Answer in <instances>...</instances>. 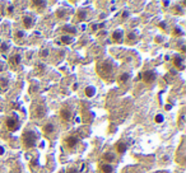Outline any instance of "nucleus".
I'll use <instances>...</instances> for the list:
<instances>
[{
  "instance_id": "nucleus-1",
  "label": "nucleus",
  "mask_w": 186,
  "mask_h": 173,
  "mask_svg": "<svg viewBox=\"0 0 186 173\" xmlns=\"http://www.w3.org/2000/svg\"><path fill=\"white\" fill-rule=\"evenodd\" d=\"M96 71L103 80L112 82L116 71V64L111 59H102L96 65Z\"/></svg>"
},
{
  "instance_id": "nucleus-2",
  "label": "nucleus",
  "mask_w": 186,
  "mask_h": 173,
  "mask_svg": "<svg viewBox=\"0 0 186 173\" xmlns=\"http://www.w3.org/2000/svg\"><path fill=\"white\" fill-rule=\"evenodd\" d=\"M21 141L24 149H32L38 144L40 141V133L36 127H31L28 126L27 129H24L21 136Z\"/></svg>"
},
{
  "instance_id": "nucleus-3",
  "label": "nucleus",
  "mask_w": 186,
  "mask_h": 173,
  "mask_svg": "<svg viewBox=\"0 0 186 173\" xmlns=\"http://www.w3.org/2000/svg\"><path fill=\"white\" fill-rule=\"evenodd\" d=\"M47 104H46L43 98L40 99H35L31 104V117L35 120H41L46 117L47 115Z\"/></svg>"
},
{
  "instance_id": "nucleus-4",
  "label": "nucleus",
  "mask_w": 186,
  "mask_h": 173,
  "mask_svg": "<svg viewBox=\"0 0 186 173\" xmlns=\"http://www.w3.org/2000/svg\"><path fill=\"white\" fill-rule=\"evenodd\" d=\"M73 119H74V107L70 102H66L60 108V120L64 123H70Z\"/></svg>"
},
{
  "instance_id": "nucleus-5",
  "label": "nucleus",
  "mask_w": 186,
  "mask_h": 173,
  "mask_svg": "<svg viewBox=\"0 0 186 173\" xmlns=\"http://www.w3.org/2000/svg\"><path fill=\"white\" fill-rule=\"evenodd\" d=\"M21 125H22L21 117H19L15 112L8 115L7 119H5V127H7L10 133H15V131H18L19 129H21Z\"/></svg>"
},
{
  "instance_id": "nucleus-6",
  "label": "nucleus",
  "mask_w": 186,
  "mask_h": 173,
  "mask_svg": "<svg viewBox=\"0 0 186 173\" xmlns=\"http://www.w3.org/2000/svg\"><path fill=\"white\" fill-rule=\"evenodd\" d=\"M42 133L47 139H52V138H56L57 133H59V129H57V125L55 122L48 121L42 126Z\"/></svg>"
},
{
  "instance_id": "nucleus-7",
  "label": "nucleus",
  "mask_w": 186,
  "mask_h": 173,
  "mask_svg": "<svg viewBox=\"0 0 186 173\" xmlns=\"http://www.w3.org/2000/svg\"><path fill=\"white\" fill-rule=\"evenodd\" d=\"M79 141H80V139H79V136L76 135V134H69L68 136L64 138L62 144H64L65 148H68L69 150H74L75 148L78 146Z\"/></svg>"
},
{
  "instance_id": "nucleus-8",
  "label": "nucleus",
  "mask_w": 186,
  "mask_h": 173,
  "mask_svg": "<svg viewBox=\"0 0 186 173\" xmlns=\"http://www.w3.org/2000/svg\"><path fill=\"white\" fill-rule=\"evenodd\" d=\"M139 79H141L145 84L150 86V84H153L155 82V79H157V73H155L154 70H145L141 74H139Z\"/></svg>"
},
{
  "instance_id": "nucleus-9",
  "label": "nucleus",
  "mask_w": 186,
  "mask_h": 173,
  "mask_svg": "<svg viewBox=\"0 0 186 173\" xmlns=\"http://www.w3.org/2000/svg\"><path fill=\"white\" fill-rule=\"evenodd\" d=\"M8 62H9L10 69L17 70L19 68V65H21V62H22V54H21V52H18V51L13 52V54L9 56Z\"/></svg>"
},
{
  "instance_id": "nucleus-10",
  "label": "nucleus",
  "mask_w": 186,
  "mask_h": 173,
  "mask_svg": "<svg viewBox=\"0 0 186 173\" xmlns=\"http://www.w3.org/2000/svg\"><path fill=\"white\" fill-rule=\"evenodd\" d=\"M35 22H36V17L32 13H24L23 17H22V24H23V27L26 29L32 28Z\"/></svg>"
},
{
  "instance_id": "nucleus-11",
  "label": "nucleus",
  "mask_w": 186,
  "mask_h": 173,
  "mask_svg": "<svg viewBox=\"0 0 186 173\" xmlns=\"http://www.w3.org/2000/svg\"><path fill=\"white\" fill-rule=\"evenodd\" d=\"M98 171H100V173H115V167L112 164L101 162L98 164Z\"/></svg>"
},
{
  "instance_id": "nucleus-12",
  "label": "nucleus",
  "mask_w": 186,
  "mask_h": 173,
  "mask_svg": "<svg viewBox=\"0 0 186 173\" xmlns=\"http://www.w3.org/2000/svg\"><path fill=\"white\" fill-rule=\"evenodd\" d=\"M111 38H112V42L121 43L122 41H124V32H122V29H116V31H114L111 34Z\"/></svg>"
},
{
  "instance_id": "nucleus-13",
  "label": "nucleus",
  "mask_w": 186,
  "mask_h": 173,
  "mask_svg": "<svg viewBox=\"0 0 186 173\" xmlns=\"http://www.w3.org/2000/svg\"><path fill=\"white\" fill-rule=\"evenodd\" d=\"M173 65L177 68L179 70H184L185 69V59L182 57V55H176V56L173 57Z\"/></svg>"
},
{
  "instance_id": "nucleus-14",
  "label": "nucleus",
  "mask_w": 186,
  "mask_h": 173,
  "mask_svg": "<svg viewBox=\"0 0 186 173\" xmlns=\"http://www.w3.org/2000/svg\"><path fill=\"white\" fill-rule=\"evenodd\" d=\"M116 159H117V156H116V154H115L114 152H107V153H105V154L102 155V162L108 163V164L115 163V162H116Z\"/></svg>"
},
{
  "instance_id": "nucleus-15",
  "label": "nucleus",
  "mask_w": 186,
  "mask_h": 173,
  "mask_svg": "<svg viewBox=\"0 0 186 173\" xmlns=\"http://www.w3.org/2000/svg\"><path fill=\"white\" fill-rule=\"evenodd\" d=\"M136 41H138V32H135V31L128 32L126 37H125V42H126L128 45H133Z\"/></svg>"
},
{
  "instance_id": "nucleus-16",
  "label": "nucleus",
  "mask_w": 186,
  "mask_h": 173,
  "mask_svg": "<svg viewBox=\"0 0 186 173\" xmlns=\"http://www.w3.org/2000/svg\"><path fill=\"white\" fill-rule=\"evenodd\" d=\"M130 78H131L130 73H122L117 76V83H119L120 86H124V84H126L130 80Z\"/></svg>"
},
{
  "instance_id": "nucleus-17",
  "label": "nucleus",
  "mask_w": 186,
  "mask_h": 173,
  "mask_svg": "<svg viewBox=\"0 0 186 173\" xmlns=\"http://www.w3.org/2000/svg\"><path fill=\"white\" fill-rule=\"evenodd\" d=\"M128 150V145L125 144L124 141H117L116 145H115V152L117 154H124L125 152Z\"/></svg>"
},
{
  "instance_id": "nucleus-18",
  "label": "nucleus",
  "mask_w": 186,
  "mask_h": 173,
  "mask_svg": "<svg viewBox=\"0 0 186 173\" xmlns=\"http://www.w3.org/2000/svg\"><path fill=\"white\" fill-rule=\"evenodd\" d=\"M96 93H97V89H96V87H93V86H88V87H86V89H84V94H86V97H88V98L94 97Z\"/></svg>"
},
{
  "instance_id": "nucleus-19",
  "label": "nucleus",
  "mask_w": 186,
  "mask_h": 173,
  "mask_svg": "<svg viewBox=\"0 0 186 173\" xmlns=\"http://www.w3.org/2000/svg\"><path fill=\"white\" fill-rule=\"evenodd\" d=\"M9 87V76H0V89L5 90Z\"/></svg>"
},
{
  "instance_id": "nucleus-20",
  "label": "nucleus",
  "mask_w": 186,
  "mask_h": 173,
  "mask_svg": "<svg viewBox=\"0 0 186 173\" xmlns=\"http://www.w3.org/2000/svg\"><path fill=\"white\" fill-rule=\"evenodd\" d=\"M40 167V162H38L37 158L32 159L31 162H29V168H31L32 172H37V168Z\"/></svg>"
},
{
  "instance_id": "nucleus-21",
  "label": "nucleus",
  "mask_w": 186,
  "mask_h": 173,
  "mask_svg": "<svg viewBox=\"0 0 186 173\" xmlns=\"http://www.w3.org/2000/svg\"><path fill=\"white\" fill-rule=\"evenodd\" d=\"M61 42L64 43V45H70V43L74 42V37H73V36H69V34H65L61 37Z\"/></svg>"
},
{
  "instance_id": "nucleus-22",
  "label": "nucleus",
  "mask_w": 186,
  "mask_h": 173,
  "mask_svg": "<svg viewBox=\"0 0 186 173\" xmlns=\"http://www.w3.org/2000/svg\"><path fill=\"white\" fill-rule=\"evenodd\" d=\"M31 5H32V8L35 7V8H38V9H45L46 3L45 1H32Z\"/></svg>"
},
{
  "instance_id": "nucleus-23",
  "label": "nucleus",
  "mask_w": 186,
  "mask_h": 173,
  "mask_svg": "<svg viewBox=\"0 0 186 173\" xmlns=\"http://www.w3.org/2000/svg\"><path fill=\"white\" fill-rule=\"evenodd\" d=\"M172 36H176V37H182V36H184V31H182L180 27H175L173 31H172Z\"/></svg>"
},
{
  "instance_id": "nucleus-24",
  "label": "nucleus",
  "mask_w": 186,
  "mask_h": 173,
  "mask_svg": "<svg viewBox=\"0 0 186 173\" xmlns=\"http://www.w3.org/2000/svg\"><path fill=\"white\" fill-rule=\"evenodd\" d=\"M172 12H173V14H176V15H182L184 14V9H182V7H180V5H175L173 9H172Z\"/></svg>"
},
{
  "instance_id": "nucleus-25",
  "label": "nucleus",
  "mask_w": 186,
  "mask_h": 173,
  "mask_svg": "<svg viewBox=\"0 0 186 173\" xmlns=\"http://www.w3.org/2000/svg\"><path fill=\"white\" fill-rule=\"evenodd\" d=\"M62 31H64V32H69V33H72V34H75L76 33V28H75L74 26H64Z\"/></svg>"
},
{
  "instance_id": "nucleus-26",
  "label": "nucleus",
  "mask_w": 186,
  "mask_h": 173,
  "mask_svg": "<svg viewBox=\"0 0 186 173\" xmlns=\"http://www.w3.org/2000/svg\"><path fill=\"white\" fill-rule=\"evenodd\" d=\"M163 121H165V116H163L162 113H157L154 116V122L155 123H162Z\"/></svg>"
},
{
  "instance_id": "nucleus-27",
  "label": "nucleus",
  "mask_w": 186,
  "mask_h": 173,
  "mask_svg": "<svg viewBox=\"0 0 186 173\" xmlns=\"http://www.w3.org/2000/svg\"><path fill=\"white\" fill-rule=\"evenodd\" d=\"M8 50H9V42H3L1 45H0V51L7 52Z\"/></svg>"
},
{
  "instance_id": "nucleus-28",
  "label": "nucleus",
  "mask_w": 186,
  "mask_h": 173,
  "mask_svg": "<svg viewBox=\"0 0 186 173\" xmlns=\"http://www.w3.org/2000/svg\"><path fill=\"white\" fill-rule=\"evenodd\" d=\"M86 18H87L86 17V12H84L83 9H80L78 12V19H79V21H83V19H86Z\"/></svg>"
},
{
  "instance_id": "nucleus-29",
  "label": "nucleus",
  "mask_w": 186,
  "mask_h": 173,
  "mask_svg": "<svg viewBox=\"0 0 186 173\" xmlns=\"http://www.w3.org/2000/svg\"><path fill=\"white\" fill-rule=\"evenodd\" d=\"M13 13H14V5L10 4L9 7H8V10H7V15H9V17H12Z\"/></svg>"
},
{
  "instance_id": "nucleus-30",
  "label": "nucleus",
  "mask_w": 186,
  "mask_h": 173,
  "mask_svg": "<svg viewBox=\"0 0 186 173\" xmlns=\"http://www.w3.org/2000/svg\"><path fill=\"white\" fill-rule=\"evenodd\" d=\"M66 173H79V169L76 168L75 166H72V167H69V168H68Z\"/></svg>"
},
{
  "instance_id": "nucleus-31",
  "label": "nucleus",
  "mask_w": 186,
  "mask_h": 173,
  "mask_svg": "<svg viewBox=\"0 0 186 173\" xmlns=\"http://www.w3.org/2000/svg\"><path fill=\"white\" fill-rule=\"evenodd\" d=\"M87 172H88V164L83 163V164H82V169L79 171V173H87Z\"/></svg>"
},
{
  "instance_id": "nucleus-32",
  "label": "nucleus",
  "mask_w": 186,
  "mask_h": 173,
  "mask_svg": "<svg viewBox=\"0 0 186 173\" xmlns=\"http://www.w3.org/2000/svg\"><path fill=\"white\" fill-rule=\"evenodd\" d=\"M47 55H48V50H47V48H43V50H41V52H40V56L42 57V59H43V57H46V56H47Z\"/></svg>"
},
{
  "instance_id": "nucleus-33",
  "label": "nucleus",
  "mask_w": 186,
  "mask_h": 173,
  "mask_svg": "<svg viewBox=\"0 0 186 173\" xmlns=\"http://www.w3.org/2000/svg\"><path fill=\"white\" fill-rule=\"evenodd\" d=\"M184 113H181V116H180V119H179V126L180 127H184Z\"/></svg>"
},
{
  "instance_id": "nucleus-34",
  "label": "nucleus",
  "mask_w": 186,
  "mask_h": 173,
  "mask_svg": "<svg viewBox=\"0 0 186 173\" xmlns=\"http://www.w3.org/2000/svg\"><path fill=\"white\" fill-rule=\"evenodd\" d=\"M159 28L165 31V29H167V24H166L165 22H162V23H159Z\"/></svg>"
},
{
  "instance_id": "nucleus-35",
  "label": "nucleus",
  "mask_w": 186,
  "mask_h": 173,
  "mask_svg": "<svg viewBox=\"0 0 186 173\" xmlns=\"http://www.w3.org/2000/svg\"><path fill=\"white\" fill-rule=\"evenodd\" d=\"M4 154H5V148L3 145H0V156H3Z\"/></svg>"
},
{
  "instance_id": "nucleus-36",
  "label": "nucleus",
  "mask_w": 186,
  "mask_h": 173,
  "mask_svg": "<svg viewBox=\"0 0 186 173\" xmlns=\"http://www.w3.org/2000/svg\"><path fill=\"white\" fill-rule=\"evenodd\" d=\"M91 27H92V31H93V32L97 31V29H98V24H96V23H93Z\"/></svg>"
},
{
  "instance_id": "nucleus-37",
  "label": "nucleus",
  "mask_w": 186,
  "mask_h": 173,
  "mask_svg": "<svg viewBox=\"0 0 186 173\" xmlns=\"http://www.w3.org/2000/svg\"><path fill=\"white\" fill-rule=\"evenodd\" d=\"M5 69V66H4V64H3V62H0V71H3Z\"/></svg>"
},
{
  "instance_id": "nucleus-38",
  "label": "nucleus",
  "mask_w": 186,
  "mask_h": 173,
  "mask_svg": "<svg viewBox=\"0 0 186 173\" xmlns=\"http://www.w3.org/2000/svg\"><path fill=\"white\" fill-rule=\"evenodd\" d=\"M163 173H169V172H163Z\"/></svg>"
},
{
  "instance_id": "nucleus-39",
  "label": "nucleus",
  "mask_w": 186,
  "mask_h": 173,
  "mask_svg": "<svg viewBox=\"0 0 186 173\" xmlns=\"http://www.w3.org/2000/svg\"><path fill=\"white\" fill-rule=\"evenodd\" d=\"M0 173H1V171H0Z\"/></svg>"
}]
</instances>
